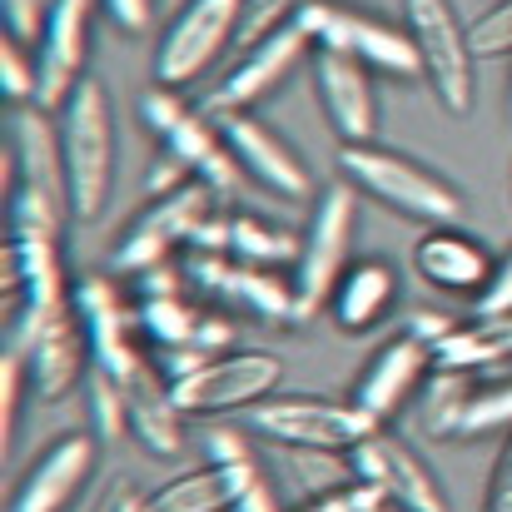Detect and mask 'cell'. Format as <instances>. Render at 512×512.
I'll use <instances>...</instances> for the list:
<instances>
[{
  "instance_id": "obj_1",
  "label": "cell",
  "mask_w": 512,
  "mask_h": 512,
  "mask_svg": "<svg viewBox=\"0 0 512 512\" xmlns=\"http://www.w3.org/2000/svg\"><path fill=\"white\" fill-rule=\"evenodd\" d=\"M60 115V155H65V189H70V214L80 224L100 219L115 189V105L105 80H80V90L55 110Z\"/></svg>"
},
{
  "instance_id": "obj_2",
  "label": "cell",
  "mask_w": 512,
  "mask_h": 512,
  "mask_svg": "<svg viewBox=\"0 0 512 512\" xmlns=\"http://www.w3.org/2000/svg\"><path fill=\"white\" fill-rule=\"evenodd\" d=\"M339 174L368 199H378L383 209L413 219V224H458L463 214V194L453 179L403 155V150H388L378 140L368 145H339Z\"/></svg>"
},
{
  "instance_id": "obj_3",
  "label": "cell",
  "mask_w": 512,
  "mask_h": 512,
  "mask_svg": "<svg viewBox=\"0 0 512 512\" xmlns=\"http://www.w3.org/2000/svg\"><path fill=\"white\" fill-rule=\"evenodd\" d=\"M403 30L413 35L418 65L428 90L453 120H468L478 105V55L468 40V25H458L453 0H403Z\"/></svg>"
},
{
  "instance_id": "obj_4",
  "label": "cell",
  "mask_w": 512,
  "mask_h": 512,
  "mask_svg": "<svg viewBox=\"0 0 512 512\" xmlns=\"http://www.w3.org/2000/svg\"><path fill=\"white\" fill-rule=\"evenodd\" d=\"M214 199H219V194H214L209 184H199V179H189L184 189H174L165 199H150V204L125 224V234L115 239V249H110V274H115V279H140V274L170 264L174 254H184L189 239H194V229L219 209Z\"/></svg>"
},
{
  "instance_id": "obj_5",
  "label": "cell",
  "mask_w": 512,
  "mask_h": 512,
  "mask_svg": "<svg viewBox=\"0 0 512 512\" xmlns=\"http://www.w3.org/2000/svg\"><path fill=\"white\" fill-rule=\"evenodd\" d=\"M249 428L274 448H334V453H348L368 433H378V423L353 398H329V393H274L259 408H249Z\"/></svg>"
},
{
  "instance_id": "obj_6",
  "label": "cell",
  "mask_w": 512,
  "mask_h": 512,
  "mask_svg": "<svg viewBox=\"0 0 512 512\" xmlns=\"http://www.w3.org/2000/svg\"><path fill=\"white\" fill-rule=\"evenodd\" d=\"M284 383V358L269 348H224L199 373L170 383L174 408L184 418H219V413H249L264 398H274Z\"/></svg>"
},
{
  "instance_id": "obj_7",
  "label": "cell",
  "mask_w": 512,
  "mask_h": 512,
  "mask_svg": "<svg viewBox=\"0 0 512 512\" xmlns=\"http://www.w3.org/2000/svg\"><path fill=\"white\" fill-rule=\"evenodd\" d=\"M353 224H358V189L343 179L319 189L314 209H309V229L299 244V264H294V289H299V314L314 319L324 314L334 284L343 279V269L353 264Z\"/></svg>"
},
{
  "instance_id": "obj_8",
  "label": "cell",
  "mask_w": 512,
  "mask_h": 512,
  "mask_svg": "<svg viewBox=\"0 0 512 512\" xmlns=\"http://www.w3.org/2000/svg\"><path fill=\"white\" fill-rule=\"evenodd\" d=\"M179 269L219 309L249 314V319L274 324V329L304 324L299 289H294V279H284V269H254V264H239L234 254H204V249H184L179 254Z\"/></svg>"
},
{
  "instance_id": "obj_9",
  "label": "cell",
  "mask_w": 512,
  "mask_h": 512,
  "mask_svg": "<svg viewBox=\"0 0 512 512\" xmlns=\"http://www.w3.org/2000/svg\"><path fill=\"white\" fill-rule=\"evenodd\" d=\"M314 50H339L363 60L373 75H388V80H418L423 65H418V50H413V35L403 25H383L373 15H358V10H343L334 0H304L299 15H294Z\"/></svg>"
},
{
  "instance_id": "obj_10",
  "label": "cell",
  "mask_w": 512,
  "mask_h": 512,
  "mask_svg": "<svg viewBox=\"0 0 512 512\" xmlns=\"http://www.w3.org/2000/svg\"><path fill=\"white\" fill-rule=\"evenodd\" d=\"M249 0H184L155 45V85L189 90L234 45Z\"/></svg>"
},
{
  "instance_id": "obj_11",
  "label": "cell",
  "mask_w": 512,
  "mask_h": 512,
  "mask_svg": "<svg viewBox=\"0 0 512 512\" xmlns=\"http://www.w3.org/2000/svg\"><path fill=\"white\" fill-rule=\"evenodd\" d=\"M75 319L90 339V368H105L120 383H135L150 368V353H140V304H125L115 289V274H80L75 279Z\"/></svg>"
},
{
  "instance_id": "obj_12",
  "label": "cell",
  "mask_w": 512,
  "mask_h": 512,
  "mask_svg": "<svg viewBox=\"0 0 512 512\" xmlns=\"http://www.w3.org/2000/svg\"><path fill=\"white\" fill-rule=\"evenodd\" d=\"M304 60H314V40L299 20H289L284 30H274L269 40H259L254 50H239V60L224 70V80L209 90V100L199 105L204 115H239L254 110L259 100H269Z\"/></svg>"
},
{
  "instance_id": "obj_13",
  "label": "cell",
  "mask_w": 512,
  "mask_h": 512,
  "mask_svg": "<svg viewBox=\"0 0 512 512\" xmlns=\"http://www.w3.org/2000/svg\"><path fill=\"white\" fill-rule=\"evenodd\" d=\"M348 458H353V473L373 483L383 503H393L398 512H448V493L433 478V468L388 428L368 433L358 448H348Z\"/></svg>"
},
{
  "instance_id": "obj_14",
  "label": "cell",
  "mask_w": 512,
  "mask_h": 512,
  "mask_svg": "<svg viewBox=\"0 0 512 512\" xmlns=\"http://www.w3.org/2000/svg\"><path fill=\"white\" fill-rule=\"evenodd\" d=\"M100 468V438L95 433H60L15 483L10 512H70L75 498L90 488Z\"/></svg>"
},
{
  "instance_id": "obj_15",
  "label": "cell",
  "mask_w": 512,
  "mask_h": 512,
  "mask_svg": "<svg viewBox=\"0 0 512 512\" xmlns=\"http://www.w3.org/2000/svg\"><path fill=\"white\" fill-rule=\"evenodd\" d=\"M100 0H55L40 40H35V70H40V110H60L80 80H85V55H90V25H95Z\"/></svg>"
},
{
  "instance_id": "obj_16",
  "label": "cell",
  "mask_w": 512,
  "mask_h": 512,
  "mask_svg": "<svg viewBox=\"0 0 512 512\" xmlns=\"http://www.w3.org/2000/svg\"><path fill=\"white\" fill-rule=\"evenodd\" d=\"M219 130L239 160V170L249 174V184L269 189L274 199H309L314 194V174L309 165L289 150V140L279 130H269L254 110L239 115H219Z\"/></svg>"
},
{
  "instance_id": "obj_17",
  "label": "cell",
  "mask_w": 512,
  "mask_h": 512,
  "mask_svg": "<svg viewBox=\"0 0 512 512\" xmlns=\"http://www.w3.org/2000/svg\"><path fill=\"white\" fill-rule=\"evenodd\" d=\"M314 90L319 105L329 115V130L339 135V145H368L378 140V90H373V70L353 55L339 50H314Z\"/></svg>"
},
{
  "instance_id": "obj_18",
  "label": "cell",
  "mask_w": 512,
  "mask_h": 512,
  "mask_svg": "<svg viewBox=\"0 0 512 512\" xmlns=\"http://www.w3.org/2000/svg\"><path fill=\"white\" fill-rule=\"evenodd\" d=\"M433 373V348L418 343L413 334H393L388 343H378V353L363 363L358 383H353V403L383 428L388 418H398L408 408V398L428 383Z\"/></svg>"
},
{
  "instance_id": "obj_19",
  "label": "cell",
  "mask_w": 512,
  "mask_h": 512,
  "mask_svg": "<svg viewBox=\"0 0 512 512\" xmlns=\"http://www.w3.org/2000/svg\"><path fill=\"white\" fill-rule=\"evenodd\" d=\"M413 269L428 289L438 294H453V299H478L493 279V254L478 234L458 229V224H428L413 244Z\"/></svg>"
},
{
  "instance_id": "obj_20",
  "label": "cell",
  "mask_w": 512,
  "mask_h": 512,
  "mask_svg": "<svg viewBox=\"0 0 512 512\" xmlns=\"http://www.w3.org/2000/svg\"><path fill=\"white\" fill-rule=\"evenodd\" d=\"M20 165V184L10 189H30L60 209H70V189H65V155H60V115L40 110V105H20L10 120V150H5V179ZM75 219V214H70Z\"/></svg>"
},
{
  "instance_id": "obj_21",
  "label": "cell",
  "mask_w": 512,
  "mask_h": 512,
  "mask_svg": "<svg viewBox=\"0 0 512 512\" xmlns=\"http://www.w3.org/2000/svg\"><path fill=\"white\" fill-rule=\"evenodd\" d=\"M398 304V269L388 259H353L334 284L324 314L339 334H368L378 329Z\"/></svg>"
},
{
  "instance_id": "obj_22",
  "label": "cell",
  "mask_w": 512,
  "mask_h": 512,
  "mask_svg": "<svg viewBox=\"0 0 512 512\" xmlns=\"http://www.w3.org/2000/svg\"><path fill=\"white\" fill-rule=\"evenodd\" d=\"M160 145H165L170 155H179V160L189 165V174H194L199 184H209L219 199H239V194H244L249 174L239 170V160H234V150H229V140H224V130H219L214 115L189 110Z\"/></svg>"
},
{
  "instance_id": "obj_23",
  "label": "cell",
  "mask_w": 512,
  "mask_h": 512,
  "mask_svg": "<svg viewBox=\"0 0 512 512\" xmlns=\"http://www.w3.org/2000/svg\"><path fill=\"white\" fill-rule=\"evenodd\" d=\"M85 363H95V358H90V339H85L80 319L70 314V319L50 324L40 339L25 348L30 393H35V398H45V403H60L65 393H75V388L90 378V373H85Z\"/></svg>"
},
{
  "instance_id": "obj_24",
  "label": "cell",
  "mask_w": 512,
  "mask_h": 512,
  "mask_svg": "<svg viewBox=\"0 0 512 512\" xmlns=\"http://www.w3.org/2000/svg\"><path fill=\"white\" fill-rule=\"evenodd\" d=\"M140 329L150 348H204V353H224L234 348V324L214 309L184 304L179 294L165 299H140Z\"/></svg>"
},
{
  "instance_id": "obj_25",
  "label": "cell",
  "mask_w": 512,
  "mask_h": 512,
  "mask_svg": "<svg viewBox=\"0 0 512 512\" xmlns=\"http://www.w3.org/2000/svg\"><path fill=\"white\" fill-rule=\"evenodd\" d=\"M249 473H259V458H249V463H204V468L165 478L145 503H150V512H234V498H239Z\"/></svg>"
},
{
  "instance_id": "obj_26",
  "label": "cell",
  "mask_w": 512,
  "mask_h": 512,
  "mask_svg": "<svg viewBox=\"0 0 512 512\" xmlns=\"http://www.w3.org/2000/svg\"><path fill=\"white\" fill-rule=\"evenodd\" d=\"M125 393H130V438L150 458H165V463L179 458L184 453V413L174 408L170 383L155 373V363L135 383H125Z\"/></svg>"
},
{
  "instance_id": "obj_27",
  "label": "cell",
  "mask_w": 512,
  "mask_h": 512,
  "mask_svg": "<svg viewBox=\"0 0 512 512\" xmlns=\"http://www.w3.org/2000/svg\"><path fill=\"white\" fill-rule=\"evenodd\" d=\"M512 363V319H468L433 348V368L483 373Z\"/></svg>"
},
{
  "instance_id": "obj_28",
  "label": "cell",
  "mask_w": 512,
  "mask_h": 512,
  "mask_svg": "<svg viewBox=\"0 0 512 512\" xmlns=\"http://www.w3.org/2000/svg\"><path fill=\"white\" fill-rule=\"evenodd\" d=\"M299 234L259 219V214H234V259L254 264V269H294L299 264Z\"/></svg>"
},
{
  "instance_id": "obj_29",
  "label": "cell",
  "mask_w": 512,
  "mask_h": 512,
  "mask_svg": "<svg viewBox=\"0 0 512 512\" xmlns=\"http://www.w3.org/2000/svg\"><path fill=\"white\" fill-rule=\"evenodd\" d=\"M473 388H478V383H473V373L433 368V373H428V383L418 388V423H423V433H433V438H453L458 413H463V403H468V393H473Z\"/></svg>"
},
{
  "instance_id": "obj_30",
  "label": "cell",
  "mask_w": 512,
  "mask_h": 512,
  "mask_svg": "<svg viewBox=\"0 0 512 512\" xmlns=\"http://www.w3.org/2000/svg\"><path fill=\"white\" fill-rule=\"evenodd\" d=\"M85 413H90V433L100 443L130 438V393L105 368H90V378H85Z\"/></svg>"
},
{
  "instance_id": "obj_31",
  "label": "cell",
  "mask_w": 512,
  "mask_h": 512,
  "mask_svg": "<svg viewBox=\"0 0 512 512\" xmlns=\"http://www.w3.org/2000/svg\"><path fill=\"white\" fill-rule=\"evenodd\" d=\"M493 433H512V378L478 383L453 428V438H493Z\"/></svg>"
},
{
  "instance_id": "obj_32",
  "label": "cell",
  "mask_w": 512,
  "mask_h": 512,
  "mask_svg": "<svg viewBox=\"0 0 512 512\" xmlns=\"http://www.w3.org/2000/svg\"><path fill=\"white\" fill-rule=\"evenodd\" d=\"M279 458L289 463L294 483L309 488V493H329V488H339L348 478H358L353 473V458L334 453V448H279Z\"/></svg>"
},
{
  "instance_id": "obj_33",
  "label": "cell",
  "mask_w": 512,
  "mask_h": 512,
  "mask_svg": "<svg viewBox=\"0 0 512 512\" xmlns=\"http://www.w3.org/2000/svg\"><path fill=\"white\" fill-rule=\"evenodd\" d=\"M0 95L15 110L20 105H35V95H40L35 55H25V40H15V35H0Z\"/></svg>"
},
{
  "instance_id": "obj_34",
  "label": "cell",
  "mask_w": 512,
  "mask_h": 512,
  "mask_svg": "<svg viewBox=\"0 0 512 512\" xmlns=\"http://www.w3.org/2000/svg\"><path fill=\"white\" fill-rule=\"evenodd\" d=\"M304 0H249L244 5V20H239V35H234V50H254L259 40H269L274 30H284L294 15H299Z\"/></svg>"
},
{
  "instance_id": "obj_35",
  "label": "cell",
  "mask_w": 512,
  "mask_h": 512,
  "mask_svg": "<svg viewBox=\"0 0 512 512\" xmlns=\"http://www.w3.org/2000/svg\"><path fill=\"white\" fill-rule=\"evenodd\" d=\"M25 388H30V373H25V353L5 348V353H0V443H5V448L15 443V418H20Z\"/></svg>"
},
{
  "instance_id": "obj_36",
  "label": "cell",
  "mask_w": 512,
  "mask_h": 512,
  "mask_svg": "<svg viewBox=\"0 0 512 512\" xmlns=\"http://www.w3.org/2000/svg\"><path fill=\"white\" fill-rule=\"evenodd\" d=\"M468 40H473V55H478V60L512 55V0H493V5L468 25Z\"/></svg>"
},
{
  "instance_id": "obj_37",
  "label": "cell",
  "mask_w": 512,
  "mask_h": 512,
  "mask_svg": "<svg viewBox=\"0 0 512 512\" xmlns=\"http://www.w3.org/2000/svg\"><path fill=\"white\" fill-rule=\"evenodd\" d=\"M378 508H383V493L373 483H363V478H348V483L329 488V493H314L304 508L294 512H378Z\"/></svg>"
},
{
  "instance_id": "obj_38",
  "label": "cell",
  "mask_w": 512,
  "mask_h": 512,
  "mask_svg": "<svg viewBox=\"0 0 512 512\" xmlns=\"http://www.w3.org/2000/svg\"><path fill=\"white\" fill-rule=\"evenodd\" d=\"M189 115V105H184V90H170V85H150L145 95H140V120L165 140L174 125Z\"/></svg>"
},
{
  "instance_id": "obj_39",
  "label": "cell",
  "mask_w": 512,
  "mask_h": 512,
  "mask_svg": "<svg viewBox=\"0 0 512 512\" xmlns=\"http://www.w3.org/2000/svg\"><path fill=\"white\" fill-rule=\"evenodd\" d=\"M50 10H55V0H0V15H5V35H15V40H40V30H45V20H50Z\"/></svg>"
},
{
  "instance_id": "obj_40",
  "label": "cell",
  "mask_w": 512,
  "mask_h": 512,
  "mask_svg": "<svg viewBox=\"0 0 512 512\" xmlns=\"http://www.w3.org/2000/svg\"><path fill=\"white\" fill-rule=\"evenodd\" d=\"M473 319H512V249L498 259L488 289L473 299Z\"/></svg>"
},
{
  "instance_id": "obj_41",
  "label": "cell",
  "mask_w": 512,
  "mask_h": 512,
  "mask_svg": "<svg viewBox=\"0 0 512 512\" xmlns=\"http://www.w3.org/2000/svg\"><path fill=\"white\" fill-rule=\"evenodd\" d=\"M189 179H194V174H189V165L160 145L155 165H150V174H145V199H165V194H174V189H184Z\"/></svg>"
},
{
  "instance_id": "obj_42",
  "label": "cell",
  "mask_w": 512,
  "mask_h": 512,
  "mask_svg": "<svg viewBox=\"0 0 512 512\" xmlns=\"http://www.w3.org/2000/svg\"><path fill=\"white\" fill-rule=\"evenodd\" d=\"M100 10L110 15L120 35H145L155 20V0H100Z\"/></svg>"
},
{
  "instance_id": "obj_43",
  "label": "cell",
  "mask_w": 512,
  "mask_h": 512,
  "mask_svg": "<svg viewBox=\"0 0 512 512\" xmlns=\"http://www.w3.org/2000/svg\"><path fill=\"white\" fill-rule=\"evenodd\" d=\"M453 329H458V319H453V314H443V309H413V314H408V324H403V334H413V339L428 343V348H438Z\"/></svg>"
},
{
  "instance_id": "obj_44",
  "label": "cell",
  "mask_w": 512,
  "mask_h": 512,
  "mask_svg": "<svg viewBox=\"0 0 512 512\" xmlns=\"http://www.w3.org/2000/svg\"><path fill=\"white\" fill-rule=\"evenodd\" d=\"M204 453H209V463H249V458H254V448H249V438H244L239 428H214V433H204Z\"/></svg>"
},
{
  "instance_id": "obj_45",
  "label": "cell",
  "mask_w": 512,
  "mask_h": 512,
  "mask_svg": "<svg viewBox=\"0 0 512 512\" xmlns=\"http://www.w3.org/2000/svg\"><path fill=\"white\" fill-rule=\"evenodd\" d=\"M483 512H512V438L508 448L498 453V463H493V478H488V503Z\"/></svg>"
},
{
  "instance_id": "obj_46",
  "label": "cell",
  "mask_w": 512,
  "mask_h": 512,
  "mask_svg": "<svg viewBox=\"0 0 512 512\" xmlns=\"http://www.w3.org/2000/svg\"><path fill=\"white\" fill-rule=\"evenodd\" d=\"M234 512H284V508H279L269 478H264V473H249L244 488H239V498H234Z\"/></svg>"
},
{
  "instance_id": "obj_47",
  "label": "cell",
  "mask_w": 512,
  "mask_h": 512,
  "mask_svg": "<svg viewBox=\"0 0 512 512\" xmlns=\"http://www.w3.org/2000/svg\"><path fill=\"white\" fill-rule=\"evenodd\" d=\"M179 279H184V269L160 264V269L140 274V279H135V289H140V299H165V294H179Z\"/></svg>"
},
{
  "instance_id": "obj_48",
  "label": "cell",
  "mask_w": 512,
  "mask_h": 512,
  "mask_svg": "<svg viewBox=\"0 0 512 512\" xmlns=\"http://www.w3.org/2000/svg\"><path fill=\"white\" fill-rule=\"evenodd\" d=\"M95 512H150V503H145L130 483H115V488H110V498H105Z\"/></svg>"
},
{
  "instance_id": "obj_49",
  "label": "cell",
  "mask_w": 512,
  "mask_h": 512,
  "mask_svg": "<svg viewBox=\"0 0 512 512\" xmlns=\"http://www.w3.org/2000/svg\"><path fill=\"white\" fill-rule=\"evenodd\" d=\"M378 512H398V508H393V503H383V508H378Z\"/></svg>"
}]
</instances>
